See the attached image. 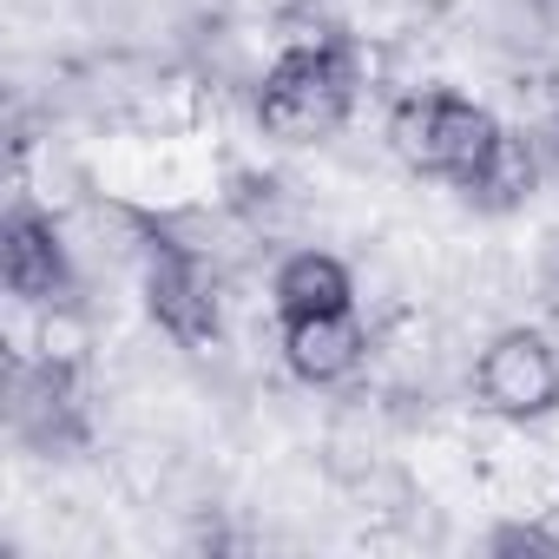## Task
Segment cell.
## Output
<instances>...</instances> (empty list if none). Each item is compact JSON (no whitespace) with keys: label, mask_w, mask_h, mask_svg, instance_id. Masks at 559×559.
Returning a JSON list of instances; mask_svg holds the SVG:
<instances>
[{"label":"cell","mask_w":559,"mask_h":559,"mask_svg":"<svg viewBox=\"0 0 559 559\" xmlns=\"http://www.w3.org/2000/svg\"><path fill=\"white\" fill-rule=\"evenodd\" d=\"M474 395L500 421H539L559 408V349L539 330H500L474 362Z\"/></svg>","instance_id":"4"},{"label":"cell","mask_w":559,"mask_h":559,"mask_svg":"<svg viewBox=\"0 0 559 559\" xmlns=\"http://www.w3.org/2000/svg\"><path fill=\"white\" fill-rule=\"evenodd\" d=\"M487 552H559V533H546V526H526V520H513V526H500L493 539H487Z\"/></svg>","instance_id":"10"},{"label":"cell","mask_w":559,"mask_h":559,"mask_svg":"<svg viewBox=\"0 0 559 559\" xmlns=\"http://www.w3.org/2000/svg\"><path fill=\"white\" fill-rule=\"evenodd\" d=\"M145 310H152V323H158L171 343H185V349L217 343V323H224V317H217V270H211L191 243L152 230V237H145Z\"/></svg>","instance_id":"3"},{"label":"cell","mask_w":559,"mask_h":559,"mask_svg":"<svg viewBox=\"0 0 559 559\" xmlns=\"http://www.w3.org/2000/svg\"><path fill=\"white\" fill-rule=\"evenodd\" d=\"M14 428L40 454H60V448L86 441V395H80V362L73 356H40L34 369L14 376Z\"/></svg>","instance_id":"5"},{"label":"cell","mask_w":559,"mask_h":559,"mask_svg":"<svg viewBox=\"0 0 559 559\" xmlns=\"http://www.w3.org/2000/svg\"><path fill=\"white\" fill-rule=\"evenodd\" d=\"M539 158L559 171V106H552V112H546V126H539Z\"/></svg>","instance_id":"11"},{"label":"cell","mask_w":559,"mask_h":559,"mask_svg":"<svg viewBox=\"0 0 559 559\" xmlns=\"http://www.w3.org/2000/svg\"><path fill=\"white\" fill-rule=\"evenodd\" d=\"M270 304L276 317H323V310H356V290H349V270L343 257L330 250H290L270 276Z\"/></svg>","instance_id":"8"},{"label":"cell","mask_w":559,"mask_h":559,"mask_svg":"<svg viewBox=\"0 0 559 559\" xmlns=\"http://www.w3.org/2000/svg\"><path fill=\"white\" fill-rule=\"evenodd\" d=\"M356 106V53L343 34H290L257 80V126L284 145L330 139Z\"/></svg>","instance_id":"1"},{"label":"cell","mask_w":559,"mask_h":559,"mask_svg":"<svg viewBox=\"0 0 559 559\" xmlns=\"http://www.w3.org/2000/svg\"><path fill=\"white\" fill-rule=\"evenodd\" d=\"M362 356H369V336H362L356 310H323V317H290L284 323V362L310 389L349 382L362 369Z\"/></svg>","instance_id":"7"},{"label":"cell","mask_w":559,"mask_h":559,"mask_svg":"<svg viewBox=\"0 0 559 559\" xmlns=\"http://www.w3.org/2000/svg\"><path fill=\"white\" fill-rule=\"evenodd\" d=\"M500 139V119L448 86H428V93H408L395 99L389 112V145L402 165H415L421 178H448L454 191L474 178V165L493 152Z\"/></svg>","instance_id":"2"},{"label":"cell","mask_w":559,"mask_h":559,"mask_svg":"<svg viewBox=\"0 0 559 559\" xmlns=\"http://www.w3.org/2000/svg\"><path fill=\"white\" fill-rule=\"evenodd\" d=\"M0 276L21 304H67L73 290V263L67 243L53 230V217H40L34 204H14L8 224H0Z\"/></svg>","instance_id":"6"},{"label":"cell","mask_w":559,"mask_h":559,"mask_svg":"<svg viewBox=\"0 0 559 559\" xmlns=\"http://www.w3.org/2000/svg\"><path fill=\"white\" fill-rule=\"evenodd\" d=\"M533 191H539V139H526V132H507V126H500L493 152L474 165V178L461 185V198H467V204H480V211H520Z\"/></svg>","instance_id":"9"},{"label":"cell","mask_w":559,"mask_h":559,"mask_svg":"<svg viewBox=\"0 0 559 559\" xmlns=\"http://www.w3.org/2000/svg\"><path fill=\"white\" fill-rule=\"evenodd\" d=\"M526 8H533L539 21H559V0H526Z\"/></svg>","instance_id":"12"}]
</instances>
